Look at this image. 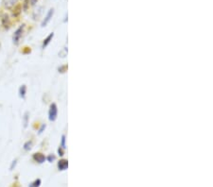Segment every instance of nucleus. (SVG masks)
<instances>
[{"mask_svg": "<svg viewBox=\"0 0 213 187\" xmlns=\"http://www.w3.org/2000/svg\"><path fill=\"white\" fill-rule=\"evenodd\" d=\"M24 29H25V25H22V26H20V27H19L16 29V31H15V32H14V34H13V44H14L15 45H18L19 42H20V39H21V37H22V35H23Z\"/></svg>", "mask_w": 213, "mask_h": 187, "instance_id": "obj_1", "label": "nucleus"}, {"mask_svg": "<svg viewBox=\"0 0 213 187\" xmlns=\"http://www.w3.org/2000/svg\"><path fill=\"white\" fill-rule=\"evenodd\" d=\"M58 115V108L55 103H52L50 107V111H48V118L50 121H55Z\"/></svg>", "mask_w": 213, "mask_h": 187, "instance_id": "obj_2", "label": "nucleus"}, {"mask_svg": "<svg viewBox=\"0 0 213 187\" xmlns=\"http://www.w3.org/2000/svg\"><path fill=\"white\" fill-rule=\"evenodd\" d=\"M53 14H54V9H50V11H48V13H46L45 19H44L43 22H42V24H41V26H42L43 27H46L48 23H50V21L51 20V18H52Z\"/></svg>", "mask_w": 213, "mask_h": 187, "instance_id": "obj_3", "label": "nucleus"}, {"mask_svg": "<svg viewBox=\"0 0 213 187\" xmlns=\"http://www.w3.org/2000/svg\"><path fill=\"white\" fill-rule=\"evenodd\" d=\"M32 159H33L36 163H38V164H43V163H45V161H46V156H45L43 153L37 152V153H34V154H33Z\"/></svg>", "mask_w": 213, "mask_h": 187, "instance_id": "obj_4", "label": "nucleus"}, {"mask_svg": "<svg viewBox=\"0 0 213 187\" xmlns=\"http://www.w3.org/2000/svg\"><path fill=\"white\" fill-rule=\"evenodd\" d=\"M18 2V0H3L2 3L6 9H13Z\"/></svg>", "mask_w": 213, "mask_h": 187, "instance_id": "obj_5", "label": "nucleus"}, {"mask_svg": "<svg viewBox=\"0 0 213 187\" xmlns=\"http://www.w3.org/2000/svg\"><path fill=\"white\" fill-rule=\"evenodd\" d=\"M1 23H2V26H3L6 29H9V25H11V21H9V15H7V14H3V15H2V17H1Z\"/></svg>", "mask_w": 213, "mask_h": 187, "instance_id": "obj_6", "label": "nucleus"}, {"mask_svg": "<svg viewBox=\"0 0 213 187\" xmlns=\"http://www.w3.org/2000/svg\"><path fill=\"white\" fill-rule=\"evenodd\" d=\"M54 37V33L52 32V33H50V35H48L45 40H44V42H43V45H42V48L43 49H45L48 45H50V43L51 42V40H52V38Z\"/></svg>", "mask_w": 213, "mask_h": 187, "instance_id": "obj_7", "label": "nucleus"}, {"mask_svg": "<svg viewBox=\"0 0 213 187\" xmlns=\"http://www.w3.org/2000/svg\"><path fill=\"white\" fill-rule=\"evenodd\" d=\"M68 166V163H67L66 160H60L59 163H58V168L60 170H65Z\"/></svg>", "mask_w": 213, "mask_h": 187, "instance_id": "obj_8", "label": "nucleus"}, {"mask_svg": "<svg viewBox=\"0 0 213 187\" xmlns=\"http://www.w3.org/2000/svg\"><path fill=\"white\" fill-rule=\"evenodd\" d=\"M26 94H27V86L22 85L20 88H19V96H20L21 98H25Z\"/></svg>", "mask_w": 213, "mask_h": 187, "instance_id": "obj_9", "label": "nucleus"}, {"mask_svg": "<svg viewBox=\"0 0 213 187\" xmlns=\"http://www.w3.org/2000/svg\"><path fill=\"white\" fill-rule=\"evenodd\" d=\"M24 149L26 150V151H28V150H31V147H32V141L31 140H28V141H27L25 144H24Z\"/></svg>", "mask_w": 213, "mask_h": 187, "instance_id": "obj_10", "label": "nucleus"}, {"mask_svg": "<svg viewBox=\"0 0 213 187\" xmlns=\"http://www.w3.org/2000/svg\"><path fill=\"white\" fill-rule=\"evenodd\" d=\"M41 180L40 179H36L35 181H33L31 184H30V186L28 187H40V185H41Z\"/></svg>", "mask_w": 213, "mask_h": 187, "instance_id": "obj_11", "label": "nucleus"}, {"mask_svg": "<svg viewBox=\"0 0 213 187\" xmlns=\"http://www.w3.org/2000/svg\"><path fill=\"white\" fill-rule=\"evenodd\" d=\"M28 118H30V116H28V113H25L24 114V128H27L28 127Z\"/></svg>", "mask_w": 213, "mask_h": 187, "instance_id": "obj_12", "label": "nucleus"}, {"mask_svg": "<svg viewBox=\"0 0 213 187\" xmlns=\"http://www.w3.org/2000/svg\"><path fill=\"white\" fill-rule=\"evenodd\" d=\"M61 147L62 149H65V136L64 135H63L62 136V144H61Z\"/></svg>", "mask_w": 213, "mask_h": 187, "instance_id": "obj_13", "label": "nucleus"}, {"mask_svg": "<svg viewBox=\"0 0 213 187\" xmlns=\"http://www.w3.org/2000/svg\"><path fill=\"white\" fill-rule=\"evenodd\" d=\"M54 160H55V156L53 154H50V155L47 156V161L50 162V163H52Z\"/></svg>", "mask_w": 213, "mask_h": 187, "instance_id": "obj_14", "label": "nucleus"}, {"mask_svg": "<svg viewBox=\"0 0 213 187\" xmlns=\"http://www.w3.org/2000/svg\"><path fill=\"white\" fill-rule=\"evenodd\" d=\"M16 164H17V160H14L13 163H12V164H11V167H9V170H13L14 167L16 166Z\"/></svg>", "mask_w": 213, "mask_h": 187, "instance_id": "obj_15", "label": "nucleus"}, {"mask_svg": "<svg viewBox=\"0 0 213 187\" xmlns=\"http://www.w3.org/2000/svg\"><path fill=\"white\" fill-rule=\"evenodd\" d=\"M46 129V124H43L42 126H41V128H40V129H39V131H38V133H39V134H41L43 131H44V130Z\"/></svg>", "mask_w": 213, "mask_h": 187, "instance_id": "obj_16", "label": "nucleus"}, {"mask_svg": "<svg viewBox=\"0 0 213 187\" xmlns=\"http://www.w3.org/2000/svg\"><path fill=\"white\" fill-rule=\"evenodd\" d=\"M58 153H59L60 156H63L64 155V149H62V147L60 146L59 149H58Z\"/></svg>", "mask_w": 213, "mask_h": 187, "instance_id": "obj_17", "label": "nucleus"}, {"mask_svg": "<svg viewBox=\"0 0 213 187\" xmlns=\"http://www.w3.org/2000/svg\"><path fill=\"white\" fill-rule=\"evenodd\" d=\"M30 2L33 6V5H35V3H37V0H30Z\"/></svg>", "mask_w": 213, "mask_h": 187, "instance_id": "obj_18", "label": "nucleus"}]
</instances>
